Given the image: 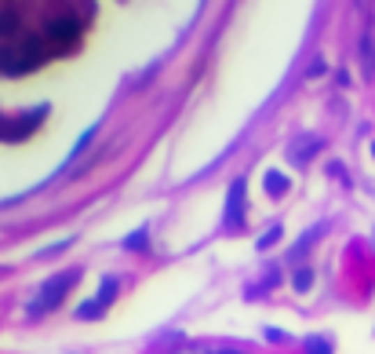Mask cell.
Segmentation results:
<instances>
[{
	"instance_id": "9",
	"label": "cell",
	"mask_w": 375,
	"mask_h": 354,
	"mask_svg": "<svg viewBox=\"0 0 375 354\" xmlns=\"http://www.w3.org/2000/svg\"><path fill=\"white\" fill-rule=\"evenodd\" d=\"M324 230H328V223H314V227H309V230H306V234H303V237L296 241V249H291L288 256H291V260H303V256H306L309 249L317 245V237H321Z\"/></svg>"
},
{
	"instance_id": "24",
	"label": "cell",
	"mask_w": 375,
	"mask_h": 354,
	"mask_svg": "<svg viewBox=\"0 0 375 354\" xmlns=\"http://www.w3.org/2000/svg\"><path fill=\"white\" fill-rule=\"evenodd\" d=\"M372 157H375V142H372Z\"/></svg>"
},
{
	"instance_id": "21",
	"label": "cell",
	"mask_w": 375,
	"mask_h": 354,
	"mask_svg": "<svg viewBox=\"0 0 375 354\" xmlns=\"http://www.w3.org/2000/svg\"><path fill=\"white\" fill-rule=\"evenodd\" d=\"M321 73H324V62L314 59V62H309V73H306V77H321Z\"/></svg>"
},
{
	"instance_id": "11",
	"label": "cell",
	"mask_w": 375,
	"mask_h": 354,
	"mask_svg": "<svg viewBox=\"0 0 375 354\" xmlns=\"http://www.w3.org/2000/svg\"><path fill=\"white\" fill-rule=\"evenodd\" d=\"M121 249H128V252H150V227L142 223L139 230H132V234L121 241Z\"/></svg>"
},
{
	"instance_id": "22",
	"label": "cell",
	"mask_w": 375,
	"mask_h": 354,
	"mask_svg": "<svg viewBox=\"0 0 375 354\" xmlns=\"http://www.w3.org/2000/svg\"><path fill=\"white\" fill-rule=\"evenodd\" d=\"M8 135H11V124H8L4 117H0V139H8Z\"/></svg>"
},
{
	"instance_id": "18",
	"label": "cell",
	"mask_w": 375,
	"mask_h": 354,
	"mask_svg": "<svg viewBox=\"0 0 375 354\" xmlns=\"http://www.w3.org/2000/svg\"><path fill=\"white\" fill-rule=\"evenodd\" d=\"M73 245V237H66V241H55V245H47L40 256H55V252H62V249H70Z\"/></svg>"
},
{
	"instance_id": "6",
	"label": "cell",
	"mask_w": 375,
	"mask_h": 354,
	"mask_svg": "<svg viewBox=\"0 0 375 354\" xmlns=\"http://www.w3.org/2000/svg\"><path fill=\"white\" fill-rule=\"evenodd\" d=\"M44 117H47V106H37V110H26V114H19V121L11 124V139H26Z\"/></svg>"
},
{
	"instance_id": "12",
	"label": "cell",
	"mask_w": 375,
	"mask_h": 354,
	"mask_svg": "<svg viewBox=\"0 0 375 354\" xmlns=\"http://www.w3.org/2000/svg\"><path fill=\"white\" fill-rule=\"evenodd\" d=\"M332 351H335V344H332V336H324V332H314L303 340V354H332Z\"/></svg>"
},
{
	"instance_id": "17",
	"label": "cell",
	"mask_w": 375,
	"mask_h": 354,
	"mask_svg": "<svg viewBox=\"0 0 375 354\" xmlns=\"http://www.w3.org/2000/svg\"><path fill=\"white\" fill-rule=\"evenodd\" d=\"M263 340H266V344H288V332H284V329H270V325H266V329H263Z\"/></svg>"
},
{
	"instance_id": "4",
	"label": "cell",
	"mask_w": 375,
	"mask_h": 354,
	"mask_svg": "<svg viewBox=\"0 0 375 354\" xmlns=\"http://www.w3.org/2000/svg\"><path fill=\"white\" fill-rule=\"evenodd\" d=\"M47 37L59 40V44H70L80 37V22L73 19V15H55L52 22H47Z\"/></svg>"
},
{
	"instance_id": "2",
	"label": "cell",
	"mask_w": 375,
	"mask_h": 354,
	"mask_svg": "<svg viewBox=\"0 0 375 354\" xmlns=\"http://www.w3.org/2000/svg\"><path fill=\"white\" fill-rule=\"evenodd\" d=\"M244 194H248V183L240 179L230 183V190H226V208H222V230L226 234H237L244 230Z\"/></svg>"
},
{
	"instance_id": "16",
	"label": "cell",
	"mask_w": 375,
	"mask_h": 354,
	"mask_svg": "<svg viewBox=\"0 0 375 354\" xmlns=\"http://www.w3.org/2000/svg\"><path fill=\"white\" fill-rule=\"evenodd\" d=\"M95 132H99V124H91V128H84V135H80V139L73 142V150H70V157H66V161H73V157H80V154H84V147H88L91 139H95Z\"/></svg>"
},
{
	"instance_id": "8",
	"label": "cell",
	"mask_w": 375,
	"mask_h": 354,
	"mask_svg": "<svg viewBox=\"0 0 375 354\" xmlns=\"http://www.w3.org/2000/svg\"><path fill=\"white\" fill-rule=\"evenodd\" d=\"M263 186H266L270 198H284L288 190H291V179H288L284 172H277V168H266L263 172Z\"/></svg>"
},
{
	"instance_id": "23",
	"label": "cell",
	"mask_w": 375,
	"mask_h": 354,
	"mask_svg": "<svg viewBox=\"0 0 375 354\" xmlns=\"http://www.w3.org/2000/svg\"><path fill=\"white\" fill-rule=\"evenodd\" d=\"M353 4H357V8H361V11H368V0H353Z\"/></svg>"
},
{
	"instance_id": "10",
	"label": "cell",
	"mask_w": 375,
	"mask_h": 354,
	"mask_svg": "<svg viewBox=\"0 0 375 354\" xmlns=\"http://www.w3.org/2000/svg\"><path fill=\"white\" fill-rule=\"evenodd\" d=\"M117 293H121V278H117V274H106L102 285H99V293H95V300H99V307L106 311L109 303L117 300Z\"/></svg>"
},
{
	"instance_id": "1",
	"label": "cell",
	"mask_w": 375,
	"mask_h": 354,
	"mask_svg": "<svg viewBox=\"0 0 375 354\" xmlns=\"http://www.w3.org/2000/svg\"><path fill=\"white\" fill-rule=\"evenodd\" d=\"M80 281V270H59V274H52L40 288H37V300L26 307L29 318H44V314H52L62 300H66V293Z\"/></svg>"
},
{
	"instance_id": "3",
	"label": "cell",
	"mask_w": 375,
	"mask_h": 354,
	"mask_svg": "<svg viewBox=\"0 0 375 354\" xmlns=\"http://www.w3.org/2000/svg\"><path fill=\"white\" fill-rule=\"evenodd\" d=\"M37 62H40V52H37L33 44H26L22 52H19L15 44H0V73H11V77H15V73L33 70Z\"/></svg>"
},
{
	"instance_id": "13",
	"label": "cell",
	"mask_w": 375,
	"mask_h": 354,
	"mask_svg": "<svg viewBox=\"0 0 375 354\" xmlns=\"http://www.w3.org/2000/svg\"><path fill=\"white\" fill-rule=\"evenodd\" d=\"M291 288H296V293H309V288H314V270L299 267L296 274H291Z\"/></svg>"
},
{
	"instance_id": "15",
	"label": "cell",
	"mask_w": 375,
	"mask_h": 354,
	"mask_svg": "<svg viewBox=\"0 0 375 354\" xmlns=\"http://www.w3.org/2000/svg\"><path fill=\"white\" fill-rule=\"evenodd\" d=\"M281 234H284V230H281V223H273V227H270L263 237L255 241V249H259V252H266L270 245H277V241H281Z\"/></svg>"
},
{
	"instance_id": "5",
	"label": "cell",
	"mask_w": 375,
	"mask_h": 354,
	"mask_svg": "<svg viewBox=\"0 0 375 354\" xmlns=\"http://www.w3.org/2000/svg\"><path fill=\"white\" fill-rule=\"evenodd\" d=\"M324 150V139L321 135H299L296 142H291V150H288V157L296 161V165H306L309 157H317Z\"/></svg>"
},
{
	"instance_id": "20",
	"label": "cell",
	"mask_w": 375,
	"mask_h": 354,
	"mask_svg": "<svg viewBox=\"0 0 375 354\" xmlns=\"http://www.w3.org/2000/svg\"><path fill=\"white\" fill-rule=\"evenodd\" d=\"M208 354H248V351H240V347H208Z\"/></svg>"
},
{
	"instance_id": "7",
	"label": "cell",
	"mask_w": 375,
	"mask_h": 354,
	"mask_svg": "<svg viewBox=\"0 0 375 354\" xmlns=\"http://www.w3.org/2000/svg\"><path fill=\"white\" fill-rule=\"evenodd\" d=\"M357 55H361V77L372 80L375 77V40H372V29H365L361 44H357Z\"/></svg>"
},
{
	"instance_id": "14",
	"label": "cell",
	"mask_w": 375,
	"mask_h": 354,
	"mask_svg": "<svg viewBox=\"0 0 375 354\" xmlns=\"http://www.w3.org/2000/svg\"><path fill=\"white\" fill-rule=\"evenodd\" d=\"M73 314H77L80 321H91V318H102L106 311L99 307V300H84V303H80V307H77Z\"/></svg>"
},
{
	"instance_id": "19",
	"label": "cell",
	"mask_w": 375,
	"mask_h": 354,
	"mask_svg": "<svg viewBox=\"0 0 375 354\" xmlns=\"http://www.w3.org/2000/svg\"><path fill=\"white\" fill-rule=\"evenodd\" d=\"M15 26H19V19L8 15V19H0V34H15Z\"/></svg>"
}]
</instances>
